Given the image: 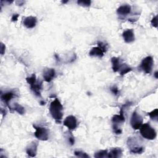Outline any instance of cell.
Returning <instances> with one entry per match:
<instances>
[{"instance_id": "6da1fadb", "label": "cell", "mask_w": 158, "mask_h": 158, "mask_svg": "<svg viewBox=\"0 0 158 158\" xmlns=\"http://www.w3.org/2000/svg\"><path fill=\"white\" fill-rule=\"evenodd\" d=\"M63 106L58 99L56 98L51 102L49 106V112L52 118L56 121L61 123V121L63 116L62 113Z\"/></svg>"}, {"instance_id": "7a4b0ae2", "label": "cell", "mask_w": 158, "mask_h": 158, "mask_svg": "<svg viewBox=\"0 0 158 158\" xmlns=\"http://www.w3.org/2000/svg\"><path fill=\"white\" fill-rule=\"evenodd\" d=\"M127 106V104H124L121 108L120 114L119 115H114L112 118V122L113 123V130L116 134H122V130L119 128L118 126V124H121L124 122L125 117H124V108Z\"/></svg>"}, {"instance_id": "3957f363", "label": "cell", "mask_w": 158, "mask_h": 158, "mask_svg": "<svg viewBox=\"0 0 158 158\" xmlns=\"http://www.w3.org/2000/svg\"><path fill=\"white\" fill-rule=\"evenodd\" d=\"M140 130L142 137L147 140H154L157 136L156 130L148 123L142 125Z\"/></svg>"}, {"instance_id": "277c9868", "label": "cell", "mask_w": 158, "mask_h": 158, "mask_svg": "<svg viewBox=\"0 0 158 158\" xmlns=\"http://www.w3.org/2000/svg\"><path fill=\"white\" fill-rule=\"evenodd\" d=\"M153 58L151 56H147L142 60L140 68L146 74H150L153 67Z\"/></svg>"}, {"instance_id": "5b68a950", "label": "cell", "mask_w": 158, "mask_h": 158, "mask_svg": "<svg viewBox=\"0 0 158 158\" xmlns=\"http://www.w3.org/2000/svg\"><path fill=\"white\" fill-rule=\"evenodd\" d=\"M33 127L36 130L34 135L36 138L42 141H46L48 140L49 134L46 128L42 127H38L36 125H33Z\"/></svg>"}, {"instance_id": "8992f818", "label": "cell", "mask_w": 158, "mask_h": 158, "mask_svg": "<svg viewBox=\"0 0 158 158\" xmlns=\"http://www.w3.org/2000/svg\"><path fill=\"white\" fill-rule=\"evenodd\" d=\"M143 118L137 112V111H134L131 115L130 124L132 128L135 130L140 129L141 126L143 125Z\"/></svg>"}, {"instance_id": "52a82bcc", "label": "cell", "mask_w": 158, "mask_h": 158, "mask_svg": "<svg viewBox=\"0 0 158 158\" xmlns=\"http://www.w3.org/2000/svg\"><path fill=\"white\" fill-rule=\"evenodd\" d=\"M64 125L67 127L69 130H74L77 127V122L75 117L69 115L65 118L64 121Z\"/></svg>"}, {"instance_id": "ba28073f", "label": "cell", "mask_w": 158, "mask_h": 158, "mask_svg": "<svg viewBox=\"0 0 158 158\" xmlns=\"http://www.w3.org/2000/svg\"><path fill=\"white\" fill-rule=\"evenodd\" d=\"M122 36L124 41L127 43H131L135 40V35L133 29H128L124 31L122 33Z\"/></svg>"}, {"instance_id": "9c48e42d", "label": "cell", "mask_w": 158, "mask_h": 158, "mask_svg": "<svg viewBox=\"0 0 158 158\" xmlns=\"http://www.w3.org/2000/svg\"><path fill=\"white\" fill-rule=\"evenodd\" d=\"M38 145V142L33 141L27 147V149H26V152H27V154L29 156L35 157L36 155Z\"/></svg>"}, {"instance_id": "30bf717a", "label": "cell", "mask_w": 158, "mask_h": 158, "mask_svg": "<svg viewBox=\"0 0 158 158\" xmlns=\"http://www.w3.org/2000/svg\"><path fill=\"white\" fill-rule=\"evenodd\" d=\"M56 76V71L54 69H48L44 71L43 78L47 82H50Z\"/></svg>"}, {"instance_id": "8fae6325", "label": "cell", "mask_w": 158, "mask_h": 158, "mask_svg": "<svg viewBox=\"0 0 158 158\" xmlns=\"http://www.w3.org/2000/svg\"><path fill=\"white\" fill-rule=\"evenodd\" d=\"M36 22L37 19L35 17L29 16L24 19V24L27 29H33L36 26Z\"/></svg>"}, {"instance_id": "7c38bea8", "label": "cell", "mask_w": 158, "mask_h": 158, "mask_svg": "<svg viewBox=\"0 0 158 158\" xmlns=\"http://www.w3.org/2000/svg\"><path fill=\"white\" fill-rule=\"evenodd\" d=\"M30 88L36 96H41V90L42 89V82L36 81L34 84L30 85Z\"/></svg>"}, {"instance_id": "4fadbf2b", "label": "cell", "mask_w": 158, "mask_h": 158, "mask_svg": "<svg viewBox=\"0 0 158 158\" xmlns=\"http://www.w3.org/2000/svg\"><path fill=\"white\" fill-rule=\"evenodd\" d=\"M104 51L101 48L98 46L92 48L89 52V55L91 56L102 58L104 56Z\"/></svg>"}, {"instance_id": "5bb4252c", "label": "cell", "mask_w": 158, "mask_h": 158, "mask_svg": "<svg viewBox=\"0 0 158 158\" xmlns=\"http://www.w3.org/2000/svg\"><path fill=\"white\" fill-rule=\"evenodd\" d=\"M117 12L119 15L127 16V14H130V12H131V7L127 5H122L117 9Z\"/></svg>"}, {"instance_id": "9a60e30c", "label": "cell", "mask_w": 158, "mask_h": 158, "mask_svg": "<svg viewBox=\"0 0 158 158\" xmlns=\"http://www.w3.org/2000/svg\"><path fill=\"white\" fill-rule=\"evenodd\" d=\"M122 154V151L120 148H112L108 154V157H121Z\"/></svg>"}, {"instance_id": "2e32d148", "label": "cell", "mask_w": 158, "mask_h": 158, "mask_svg": "<svg viewBox=\"0 0 158 158\" xmlns=\"http://www.w3.org/2000/svg\"><path fill=\"white\" fill-rule=\"evenodd\" d=\"M111 63H112V70L114 72H117L119 71L121 65L120 64L119 58L113 57L111 58Z\"/></svg>"}, {"instance_id": "e0dca14e", "label": "cell", "mask_w": 158, "mask_h": 158, "mask_svg": "<svg viewBox=\"0 0 158 158\" xmlns=\"http://www.w3.org/2000/svg\"><path fill=\"white\" fill-rule=\"evenodd\" d=\"M14 96V94L12 92H7V93H5L4 94L2 95V100L8 106H9V101L13 98V97Z\"/></svg>"}, {"instance_id": "ac0fdd59", "label": "cell", "mask_w": 158, "mask_h": 158, "mask_svg": "<svg viewBox=\"0 0 158 158\" xmlns=\"http://www.w3.org/2000/svg\"><path fill=\"white\" fill-rule=\"evenodd\" d=\"M119 71H120V74L121 75H124L130 72L131 71V69L130 68H129L128 65H127L126 64H124L122 65H121Z\"/></svg>"}, {"instance_id": "d6986e66", "label": "cell", "mask_w": 158, "mask_h": 158, "mask_svg": "<svg viewBox=\"0 0 158 158\" xmlns=\"http://www.w3.org/2000/svg\"><path fill=\"white\" fill-rule=\"evenodd\" d=\"M144 151L143 147H134L130 148V153L135 154H141Z\"/></svg>"}, {"instance_id": "ffe728a7", "label": "cell", "mask_w": 158, "mask_h": 158, "mask_svg": "<svg viewBox=\"0 0 158 158\" xmlns=\"http://www.w3.org/2000/svg\"><path fill=\"white\" fill-rule=\"evenodd\" d=\"M108 151L107 150H101L98 152H96L95 154V157L100 158V157H108Z\"/></svg>"}, {"instance_id": "44dd1931", "label": "cell", "mask_w": 158, "mask_h": 158, "mask_svg": "<svg viewBox=\"0 0 158 158\" xmlns=\"http://www.w3.org/2000/svg\"><path fill=\"white\" fill-rule=\"evenodd\" d=\"M14 109L19 114H24L25 113L24 108L22 107L21 105L19 104L18 103H15L14 104Z\"/></svg>"}, {"instance_id": "7402d4cb", "label": "cell", "mask_w": 158, "mask_h": 158, "mask_svg": "<svg viewBox=\"0 0 158 158\" xmlns=\"http://www.w3.org/2000/svg\"><path fill=\"white\" fill-rule=\"evenodd\" d=\"M26 81H27V82L30 85H32L33 84H34V83L36 81L35 74H33L31 77L26 78Z\"/></svg>"}, {"instance_id": "603a6c76", "label": "cell", "mask_w": 158, "mask_h": 158, "mask_svg": "<svg viewBox=\"0 0 158 158\" xmlns=\"http://www.w3.org/2000/svg\"><path fill=\"white\" fill-rule=\"evenodd\" d=\"M148 115H149V116L151 118H152V119H156L157 120V116H158V109H155L154 110H153L151 112H149L148 114Z\"/></svg>"}, {"instance_id": "cb8c5ba5", "label": "cell", "mask_w": 158, "mask_h": 158, "mask_svg": "<svg viewBox=\"0 0 158 158\" xmlns=\"http://www.w3.org/2000/svg\"><path fill=\"white\" fill-rule=\"evenodd\" d=\"M74 154L77 156V157H89V156L85 153H84L82 151H75L74 152Z\"/></svg>"}, {"instance_id": "d4e9b609", "label": "cell", "mask_w": 158, "mask_h": 158, "mask_svg": "<svg viewBox=\"0 0 158 158\" xmlns=\"http://www.w3.org/2000/svg\"><path fill=\"white\" fill-rule=\"evenodd\" d=\"M77 3H78V5H79L80 6H82L88 7V6H90L91 2L90 1H78Z\"/></svg>"}, {"instance_id": "484cf974", "label": "cell", "mask_w": 158, "mask_h": 158, "mask_svg": "<svg viewBox=\"0 0 158 158\" xmlns=\"http://www.w3.org/2000/svg\"><path fill=\"white\" fill-rule=\"evenodd\" d=\"M111 91L113 94H114L115 95H117L118 93H119V91H118V89L117 87L115 86H113L111 88Z\"/></svg>"}, {"instance_id": "4316f807", "label": "cell", "mask_w": 158, "mask_h": 158, "mask_svg": "<svg viewBox=\"0 0 158 158\" xmlns=\"http://www.w3.org/2000/svg\"><path fill=\"white\" fill-rule=\"evenodd\" d=\"M151 25L154 27H157V16H155L151 20Z\"/></svg>"}, {"instance_id": "83f0119b", "label": "cell", "mask_w": 158, "mask_h": 158, "mask_svg": "<svg viewBox=\"0 0 158 158\" xmlns=\"http://www.w3.org/2000/svg\"><path fill=\"white\" fill-rule=\"evenodd\" d=\"M98 46L100 48H101L104 51V52L106 51V46L103 43H102L101 42H98Z\"/></svg>"}, {"instance_id": "f1b7e54d", "label": "cell", "mask_w": 158, "mask_h": 158, "mask_svg": "<svg viewBox=\"0 0 158 158\" xmlns=\"http://www.w3.org/2000/svg\"><path fill=\"white\" fill-rule=\"evenodd\" d=\"M5 49H6L5 45L3 43H2V44H1V54H2V55H3L5 54Z\"/></svg>"}, {"instance_id": "f546056e", "label": "cell", "mask_w": 158, "mask_h": 158, "mask_svg": "<svg viewBox=\"0 0 158 158\" xmlns=\"http://www.w3.org/2000/svg\"><path fill=\"white\" fill-rule=\"evenodd\" d=\"M19 16V14H14V15H13L12 17V18H11L12 21H13V22L17 21V19H18Z\"/></svg>"}, {"instance_id": "4dcf8cb0", "label": "cell", "mask_w": 158, "mask_h": 158, "mask_svg": "<svg viewBox=\"0 0 158 158\" xmlns=\"http://www.w3.org/2000/svg\"><path fill=\"white\" fill-rule=\"evenodd\" d=\"M69 141L70 143L72 144V145H73V144L75 143V140H74V137H70L69 138Z\"/></svg>"}, {"instance_id": "1f68e13d", "label": "cell", "mask_w": 158, "mask_h": 158, "mask_svg": "<svg viewBox=\"0 0 158 158\" xmlns=\"http://www.w3.org/2000/svg\"><path fill=\"white\" fill-rule=\"evenodd\" d=\"M157 71H156V72H155V74H154V76H155V77L156 78H158V76H157Z\"/></svg>"}]
</instances>
